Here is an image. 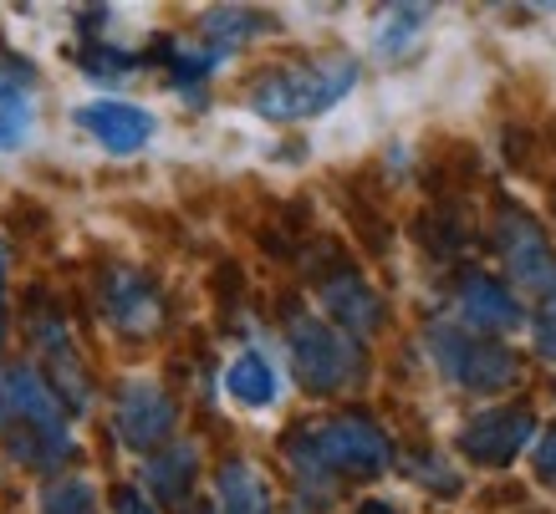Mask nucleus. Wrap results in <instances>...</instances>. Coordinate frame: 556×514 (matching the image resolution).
<instances>
[{
  "mask_svg": "<svg viewBox=\"0 0 556 514\" xmlns=\"http://www.w3.org/2000/svg\"><path fill=\"white\" fill-rule=\"evenodd\" d=\"M0 433H5V448L31 468H56L77 448L56 393L47 387V377H36L31 367H5L0 372Z\"/></svg>",
  "mask_w": 556,
  "mask_h": 514,
  "instance_id": "nucleus-1",
  "label": "nucleus"
},
{
  "mask_svg": "<svg viewBox=\"0 0 556 514\" xmlns=\"http://www.w3.org/2000/svg\"><path fill=\"white\" fill-rule=\"evenodd\" d=\"M357 82L353 62H321V67H281L251 87V107L270 123H291V117L327 113L342 102Z\"/></svg>",
  "mask_w": 556,
  "mask_h": 514,
  "instance_id": "nucleus-2",
  "label": "nucleus"
},
{
  "mask_svg": "<svg viewBox=\"0 0 556 514\" xmlns=\"http://www.w3.org/2000/svg\"><path fill=\"white\" fill-rule=\"evenodd\" d=\"M291 459L302 468V479H317V474H378L388 464V438L372 428L368 417H332L321 428H306L296 444H291Z\"/></svg>",
  "mask_w": 556,
  "mask_h": 514,
  "instance_id": "nucleus-3",
  "label": "nucleus"
},
{
  "mask_svg": "<svg viewBox=\"0 0 556 514\" xmlns=\"http://www.w3.org/2000/svg\"><path fill=\"white\" fill-rule=\"evenodd\" d=\"M291 362L302 372V382L312 393H338L348 377H357V351L342 332H332L317 316H291L287 321Z\"/></svg>",
  "mask_w": 556,
  "mask_h": 514,
  "instance_id": "nucleus-4",
  "label": "nucleus"
},
{
  "mask_svg": "<svg viewBox=\"0 0 556 514\" xmlns=\"http://www.w3.org/2000/svg\"><path fill=\"white\" fill-rule=\"evenodd\" d=\"M429 342H434L439 367H444L459 387H470V393H501V387L516 382V357H510L506 347L475 342V336L455 332V326H439Z\"/></svg>",
  "mask_w": 556,
  "mask_h": 514,
  "instance_id": "nucleus-5",
  "label": "nucleus"
},
{
  "mask_svg": "<svg viewBox=\"0 0 556 514\" xmlns=\"http://www.w3.org/2000/svg\"><path fill=\"white\" fill-rule=\"evenodd\" d=\"M531 433H536V417L526 413V408H490V413H480V417L465 423V433H459V453L475 459V464L501 468L531 444Z\"/></svg>",
  "mask_w": 556,
  "mask_h": 514,
  "instance_id": "nucleus-6",
  "label": "nucleus"
},
{
  "mask_svg": "<svg viewBox=\"0 0 556 514\" xmlns=\"http://www.w3.org/2000/svg\"><path fill=\"white\" fill-rule=\"evenodd\" d=\"M501 255H506L510 275H516L526 291H556V255L531 215H521V209H506V215H501Z\"/></svg>",
  "mask_w": 556,
  "mask_h": 514,
  "instance_id": "nucleus-7",
  "label": "nucleus"
},
{
  "mask_svg": "<svg viewBox=\"0 0 556 514\" xmlns=\"http://www.w3.org/2000/svg\"><path fill=\"white\" fill-rule=\"evenodd\" d=\"M174 433V402L153 382H128L118 398V438L128 448H153Z\"/></svg>",
  "mask_w": 556,
  "mask_h": 514,
  "instance_id": "nucleus-8",
  "label": "nucleus"
},
{
  "mask_svg": "<svg viewBox=\"0 0 556 514\" xmlns=\"http://www.w3.org/2000/svg\"><path fill=\"white\" fill-rule=\"evenodd\" d=\"M77 128H87L108 153H138L153 138V113L134 102H87L77 107Z\"/></svg>",
  "mask_w": 556,
  "mask_h": 514,
  "instance_id": "nucleus-9",
  "label": "nucleus"
},
{
  "mask_svg": "<svg viewBox=\"0 0 556 514\" xmlns=\"http://www.w3.org/2000/svg\"><path fill=\"white\" fill-rule=\"evenodd\" d=\"M102 311H108V321H113L118 332L143 336L159 326L164 306H159V291L143 281V270H113L108 285H102Z\"/></svg>",
  "mask_w": 556,
  "mask_h": 514,
  "instance_id": "nucleus-10",
  "label": "nucleus"
},
{
  "mask_svg": "<svg viewBox=\"0 0 556 514\" xmlns=\"http://www.w3.org/2000/svg\"><path fill=\"white\" fill-rule=\"evenodd\" d=\"M36 336H41V351H47V362H51L47 387L56 393V402L67 398L72 408H87V402H92V387H87L83 367H77V351H72L62 321H56V316H36Z\"/></svg>",
  "mask_w": 556,
  "mask_h": 514,
  "instance_id": "nucleus-11",
  "label": "nucleus"
},
{
  "mask_svg": "<svg viewBox=\"0 0 556 514\" xmlns=\"http://www.w3.org/2000/svg\"><path fill=\"white\" fill-rule=\"evenodd\" d=\"M459 316H465L470 326H480V332H506V326L521 321L510 291L501 281H490V275H465V281H459Z\"/></svg>",
  "mask_w": 556,
  "mask_h": 514,
  "instance_id": "nucleus-12",
  "label": "nucleus"
},
{
  "mask_svg": "<svg viewBox=\"0 0 556 514\" xmlns=\"http://www.w3.org/2000/svg\"><path fill=\"white\" fill-rule=\"evenodd\" d=\"M321 300H327V311L338 316L342 326H353V332H372L378 316H383V300L372 296L353 270H342V275H332V281L321 285Z\"/></svg>",
  "mask_w": 556,
  "mask_h": 514,
  "instance_id": "nucleus-13",
  "label": "nucleus"
},
{
  "mask_svg": "<svg viewBox=\"0 0 556 514\" xmlns=\"http://www.w3.org/2000/svg\"><path fill=\"white\" fill-rule=\"evenodd\" d=\"M225 393L240 402V408H270L276 402V372L261 351H240L230 372H225Z\"/></svg>",
  "mask_w": 556,
  "mask_h": 514,
  "instance_id": "nucleus-14",
  "label": "nucleus"
},
{
  "mask_svg": "<svg viewBox=\"0 0 556 514\" xmlns=\"http://www.w3.org/2000/svg\"><path fill=\"white\" fill-rule=\"evenodd\" d=\"M215 489H219V514H270L266 479L251 464H225Z\"/></svg>",
  "mask_w": 556,
  "mask_h": 514,
  "instance_id": "nucleus-15",
  "label": "nucleus"
},
{
  "mask_svg": "<svg viewBox=\"0 0 556 514\" xmlns=\"http://www.w3.org/2000/svg\"><path fill=\"white\" fill-rule=\"evenodd\" d=\"M149 484L169 499V504H179V499L189 494V484H194V448H185V444L169 448V459L149 464Z\"/></svg>",
  "mask_w": 556,
  "mask_h": 514,
  "instance_id": "nucleus-16",
  "label": "nucleus"
},
{
  "mask_svg": "<svg viewBox=\"0 0 556 514\" xmlns=\"http://www.w3.org/2000/svg\"><path fill=\"white\" fill-rule=\"evenodd\" d=\"M41 510L47 514H98V489L87 479H56V484H47Z\"/></svg>",
  "mask_w": 556,
  "mask_h": 514,
  "instance_id": "nucleus-17",
  "label": "nucleus"
},
{
  "mask_svg": "<svg viewBox=\"0 0 556 514\" xmlns=\"http://www.w3.org/2000/svg\"><path fill=\"white\" fill-rule=\"evenodd\" d=\"M424 21H429L424 5H399V11H388L383 26H378V36H372V47L378 51H404L408 41L424 31Z\"/></svg>",
  "mask_w": 556,
  "mask_h": 514,
  "instance_id": "nucleus-18",
  "label": "nucleus"
},
{
  "mask_svg": "<svg viewBox=\"0 0 556 514\" xmlns=\"http://www.w3.org/2000/svg\"><path fill=\"white\" fill-rule=\"evenodd\" d=\"M255 31H261V16H251V11H210L204 16V36L215 41V51H230Z\"/></svg>",
  "mask_w": 556,
  "mask_h": 514,
  "instance_id": "nucleus-19",
  "label": "nucleus"
},
{
  "mask_svg": "<svg viewBox=\"0 0 556 514\" xmlns=\"http://www.w3.org/2000/svg\"><path fill=\"white\" fill-rule=\"evenodd\" d=\"M87 72H92V77H128V72H134V56H123V51H92V56H87Z\"/></svg>",
  "mask_w": 556,
  "mask_h": 514,
  "instance_id": "nucleus-20",
  "label": "nucleus"
},
{
  "mask_svg": "<svg viewBox=\"0 0 556 514\" xmlns=\"http://www.w3.org/2000/svg\"><path fill=\"white\" fill-rule=\"evenodd\" d=\"M536 347H541V357H546V362H556V306H546V311H541V321H536Z\"/></svg>",
  "mask_w": 556,
  "mask_h": 514,
  "instance_id": "nucleus-21",
  "label": "nucleus"
},
{
  "mask_svg": "<svg viewBox=\"0 0 556 514\" xmlns=\"http://www.w3.org/2000/svg\"><path fill=\"white\" fill-rule=\"evenodd\" d=\"M536 474H541V484H552L556 489V428L541 438V448H536Z\"/></svg>",
  "mask_w": 556,
  "mask_h": 514,
  "instance_id": "nucleus-22",
  "label": "nucleus"
},
{
  "mask_svg": "<svg viewBox=\"0 0 556 514\" xmlns=\"http://www.w3.org/2000/svg\"><path fill=\"white\" fill-rule=\"evenodd\" d=\"M118 514H153V510L134 494V489H123V494H118Z\"/></svg>",
  "mask_w": 556,
  "mask_h": 514,
  "instance_id": "nucleus-23",
  "label": "nucleus"
},
{
  "mask_svg": "<svg viewBox=\"0 0 556 514\" xmlns=\"http://www.w3.org/2000/svg\"><path fill=\"white\" fill-rule=\"evenodd\" d=\"M357 514H399V510H393V504H378V499H372V504H363Z\"/></svg>",
  "mask_w": 556,
  "mask_h": 514,
  "instance_id": "nucleus-24",
  "label": "nucleus"
},
{
  "mask_svg": "<svg viewBox=\"0 0 556 514\" xmlns=\"http://www.w3.org/2000/svg\"><path fill=\"white\" fill-rule=\"evenodd\" d=\"M0 336H5V291H0Z\"/></svg>",
  "mask_w": 556,
  "mask_h": 514,
  "instance_id": "nucleus-25",
  "label": "nucleus"
}]
</instances>
